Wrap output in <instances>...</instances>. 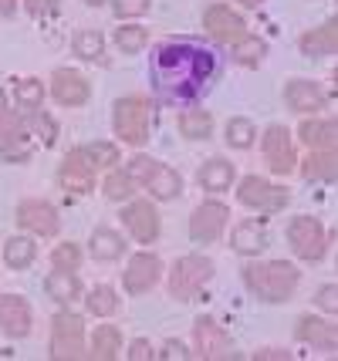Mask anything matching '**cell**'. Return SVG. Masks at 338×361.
I'll use <instances>...</instances> for the list:
<instances>
[{"label":"cell","mask_w":338,"mask_h":361,"mask_svg":"<svg viewBox=\"0 0 338 361\" xmlns=\"http://www.w3.org/2000/svg\"><path fill=\"white\" fill-rule=\"evenodd\" d=\"M152 88L162 102H179L190 105L210 88L217 75V58L213 51L196 41H166L152 54Z\"/></svg>","instance_id":"cell-1"},{"label":"cell","mask_w":338,"mask_h":361,"mask_svg":"<svg viewBox=\"0 0 338 361\" xmlns=\"http://www.w3.org/2000/svg\"><path fill=\"white\" fill-rule=\"evenodd\" d=\"M243 281H247V287L260 300L277 304V300H288L294 294L301 274H298V267H291L284 260H271V264H251V267L243 270Z\"/></svg>","instance_id":"cell-2"},{"label":"cell","mask_w":338,"mask_h":361,"mask_svg":"<svg viewBox=\"0 0 338 361\" xmlns=\"http://www.w3.org/2000/svg\"><path fill=\"white\" fill-rule=\"evenodd\" d=\"M149 126H152V109L145 98H119L115 105V135L129 145H143L149 139Z\"/></svg>","instance_id":"cell-3"},{"label":"cell","mask_w":338,"mask_h":361,"mask_svg":"<svg viewBox=\"0 0 338 361\" xmlns=\"http://www.w3.org/2000/svg\"><path fill=\"white\" fill-rule=\"evenodd\" d=\"M85 351V324H81L78 314H61L51 321V358L58 361H71V358H81Z\"/></svg>","instance_id":"cell-4"},{"label":"cell","mask_w":338,"mask_h":361,"mask_svg":"<svg viewBox=\"0 0 338 361\" xmlns=\"http://www.w3.org/2000/svg\"><path fill=\"white\" fill-rule=\"evenodd\" d=\"M210 277H213V264L207 257H183V260H176V267L169 274V290L179 300H193Z\"/></svg>","instance_id":"cell-5"},{"label":"cell","mask_w":338,"mask_h":361,"mask_svg":"<svg viewBox=\"0 0 338 361\" xmlns=\"http://www.w3.org/2000/svg\"><path fill=\"white\" fill-rule=\"evenodd\" d=\"M291 250L301 260H322L325 257V226L315 216H294L288 226Z\"/></svg>","instance_id":"cell-6"},{"label":"cell","mask_w":338,"mask_h":361,"mask_svg":"<svg viewBox=\"0 0 338 361\" xmlns=\"http://www.w3.org/2000/svg\"><path fill=\"white\" fill-rule=\"evenodd\" d=\"M237 196H241L243 206L264 209V213H277V209L288 206V189L271 186V183H264L260 176H247L241 183V189H237Z\"/></svg>","instance_id":"cell-7"},{"label":"cell","mask_w":338,"mask_h":361,"mask_svg":"<svg viewBox=\"0 0 338 361\" xmlns=\"http://www.w3.org/2000/svg\"><path fill=\"white\" fill-rule=\"evenodd\" d=\"M193 338H196V355L200 358H237V348L230 341V334H227L220 324H213L210 317H200L193 328Z\"/></svg>","instance_id":"cell-8"},{"label":"cell","mask_w":338,"mask_h":361,"mask_svg":"<svg viewBox=\"0 0 338 361\" xmlns=\"http://www.w3.org/2000/svg\"><path fill=\"white\" fill-rule=\"evenodd\" d=\"M264 156H267V162H271V169L277 176H288L291 169H294L298 156H294L291 132L284 126H271L267 132H264Z\"/></svg>","instance_id":"cell-9"},{"label":"cell","mask_w":338,"mask_h":361,"mask_svg":"<svg viewBox=\"0 0 338 361\" xmlns=\"http://www.w3.org/2000/svg\"><path fill=\"white\" fill-rule=\"evenodd\" d=\"M17 223L24 226V230H31V233H41V236H54L58 233V209L51 203H41V200H28V203L17 206Z\"/></svg>","instance_id":"cell-10"},{"label":"cell","mask_w":338,"mask_h":361,"mask_svg":"<svg viewBox=\"0 0 338 361\" xmlns=\"http://www.w3.org/2000/svg\"><path fill=\"white\" fill-rule=\"evenodd\" d=\"M159 257H152V253H135L129 260V270L122 274V283H126V290L129 294H145V290H152L156 281H159Z\"/></svg>","instance_id":"cell-11"},{"label":"cell","mask_w":338,"mask_h":361,"mask_svg":"<svg viewBox=\"0 0 338 361\" xmlns=\"http://www.w3.org/2000/svg\"><path fill=\"white\" fill-rule=\"evenodd\" d=\"M58 179H61V186H65L68 192H78V196H85V192L95 189V169L88 166V159L81 156V149H75V152L65 156Z\"/></svg>","instance_id":"cell-12"},{"label":"cell","mask_w":338,"mask_h":361,"mask_svg":"<svg viewBox=\"0 0 338 361\" xmlns=\"http://www.w3.org/2000/svg\"><path fill=\"white\" fill-rule=\"evenodd\" d=\"M0 331L11 338H24L31 331V307L28 300L17 294H4L0 298Z\"/></svg>","instance_id":"cell-13"},{"label":"cell","mask_w":338,"mask_h":361,"mask_svg":"<svg viewBox=\"0 0 338 361\" xmlns=\"http://www.w3.org/2000/svg\"><path fill=\"white\" fill-rule=\"evenodd\" d=\"M224 223H227V206L224 203H203L193 213V220H190V236H193L196 243H210V240L220 236Z\"/></svg>","instance_id":"cell-14"},{"label":"cell","mask_w":338,"mask_h":361,"mask_svg":"<svg viewBox=\"0 0 338 361\" xmlns=\"http://www.w3.org/2000/svg\"><path fill=\"white\" fill-rule=\"evenodd\" d=\"M203 24H207V31L217 37V41H227V44H234V41H241L243 34V20L230 7H224V4H213L207 14H203Z\"/></svg>","instance_id":"cell-15"},{"label":"cell","mask_w":338,"mask_h":361,"mask_svg":"<svg viewBox=\"0 0 338 361\" xmlns=\"http://www.w3.org/2000/svg\"><path fill=\"white\" fill-rule=\"evenodd\" d=\"M122 220L129 226V233L139 240V243H152L156 233H159V216L149 203H129L122 209Z\"/></svg>","instance_id":"cell-16"},{"label":"cell","mask_w":338,"mask_h":361,"mask_svg":"<svg viewBox=\"0 0 338 361\" xmlns=\"http://www.w3.org/2000/svg\"><path fill=\"white\" fill-rule=\"evenodd\" d=\"M51 94L61 105H85L88 102V81L81 78L78 71H71V68H58L54 78H51Z\"/></svg>","instance_id":"cell-17"},{"label":"cell","mask_w":338,"mask_h":361,"mask_svg":"<svg viewBox=\"0 0 338 361\" xmlns=\"http://www.w3.org/2000/svg\"><path fill=\"white\" fill-rule=\"evenodd\" d=\"M298 338L308 341L311 348H318V351H335V324H328L322 317H301Z\"/></svg>","instance_id":"cell-18"},{"label":"cell","mask_w":338,"mask_h":361,"mask_svg":"<svg viewBox=\"0 0 338 361\" xmlns=\"http://www.w3.org/2000/svg\"><path fill=\"white\" fill-rule=\"evenodd\" d=\"M288 105L294 111H318V109H325V92L315 81L294 78L288 85Z\"/></svg>","instance_id":"cell-19"},{"label":"cell","mask_w":338,"mask_h":361,"mask_svg":"<svg viewBox=\"0 0 338 361\" xmlns=\"http://www.w3.org/2000/svg\"><path fill=\"white\" fill-rule=\"evenodd\" d=\"M200 186L210 189V192H224V189H230V183H234V166L227 162V159H207L203 166H200Z\"/></svg>","instance_id":"cell-20"},{"label":"cell","mask_w":338,"mask_h":361,"mask_svg":"<svg viewBox=\"0 0 338 361\" xmlns=\"http://www.w3.org/2000/svg\"><path fill=\"white\" fill-rule=\"evenodd\" d=\"M156 200H176L179 192H183V179H179V173H173L169 166H159L156 162V169H152V176L143 183Z\"/></svg>","instance_id":"cell-21"},{"label":"cell","mask_w":338,"mask_h":361,"mask_svg":"<svg viewBox=\"0 0 338 361\" xmlns=\"http://www.w3.org/2000/svg\"><path fill=\"white\" fill-rule=\"evenodd\" d=\"M230 247L237 253H260L264 247H267V230L260 226V223H241L237 230H234V236H230Z\"/></svg>","instance_id":"cell-22"},{"label":"cell","mask_w":338,"mask_h":361,"mask_svg":"<svg viewBox=\"0 0 338 361\" xmlns=\"http://www.w3.org/2000/svg\"><path fill=\"white\" fill-rule=\"evenodd\" d=\"M301 51H305L308 58H328V54H335V20H328L325 27L305 34L301 37Z\"/></svg>","instance_id":"cell-23"},{"label":"cell","mask_w":338,"mask_h":361,"mask_svg":"<svg viewBox=\"0 0 338 361\" xmlns=\"http://www.w3.org/2000/svg\"><path fill=\"white\" fill-rule=\"evenodd\" d=\"M122 253H126V240L115 233V230L102 226V230L92 233V257L95 260H119Z\"/></svg>","instance_id":"cell-24"},{"label":"cell","mask_w":338,"mask_h":361,"mask_svg":"<svg viewBox=\"0 0 338 361\" xmlns=\"http://www.w3.org/2000/svg\"><path fill=\"white\" fill-rule=\"evenodd\" d=\"M48 294L54 300L68 304V300H75L81 294V281L71 274V270H54V274L48 277Z\"/></svg>","instance_id":"cell-25"},{"label":"cell","mask_w":338,"mask_h":361,"mask_svg":"<svg viewBox=\"0 0 338 361\" xmlns=\"http://www.w3.org/2000/svg\"><path fill=\"white\" fill-rule=\"evenodd\" d=\"M119 348H122V334L112 328V324H102L95 331V338H92V358L98 361H112L119 355Z\"/></svg>","instance_id":"cell-26"},{"label":"cell","mask_w":338,"mask_h":361,"mask_svg":"<svg viewBox=\"0 0 338 361\" xmlns=\"http://www.w3.org/2000/svg\"><path fill=\"white\" fill-rule=\"evenodd\" d=\"M301 142L311 149H328L335 142V122L332 118H318V122H305L301 126Z\"/></svg>","instance_id":"cell-27"},{"label":"cell","mask_w":338,"mask_h":361,"mask_svg":"<svg viewBox=\"0 0 338 361\" xmlns=\"http://www.w3.org/2000/svg\"><path fill=\"white\" fill-rule=\"evenodd\" d=\"M305 176L308 179L332 183V179H335V156H332L328 149H315V152L305 159Z\"/></svg>","instance_id":"cell-28"},{"label":"cell","mask_w":338,"mask_h":361,"mask_svg":"<svg viewBox=\"0 0 338 361\" xmlns=\"http://www.w3.org/2000/svg\"><path fill=\"white\" fill-rule=\"evenodd\" d=\"M179 132L186 135V139H210V132H213V118H210L207 111H186L183 118H179Z\"/></svg>","instance_id":"cell-29"},{"label":"cell","mask_w":338,"mask_h":361,"mask_svg":"<svg viewBox=\"0 0 338 361\" xmlns=\"http://www.w3.org/2000/svg\"><path fill=\"white\" fill-rule=\"evenodd\" d=\"M81 156L88 159L92 169H109V166L119 162V149H115L112 142H92V145L81 149Z\"/></svg>","instance_id":"cell-30"},{"label":"cell","mask_w":338,"mask_h":361,"mask_svg":"<svg viewBox=\"0 0 338 361\" xmlns=\"http://www.w3.org/2000/svg\"><path fill=\"white\" fill-rule=\"evenodd\" d=\"M4 257H7V264H11L14 270L31 267V260H34V243L28 240V236H14V240H7V250H4Z\"/></svg>","instance_id":"cell-31"},{"label":"cell","mask_w":338,"mask_h":361,"mask_svg":"<svg viewBox=\"0 0 338 361\" xmlns=\"http://www.w3.org/2000/svg\"><path fill=\"white\" fill-rule=\"evenodd\" d=\"M75 54L85 58V61H95L105 54V37L98 31H78L75 34Z\"/></svg>","instance_id":"cell-32"},{"label":"cell","mask_w":338,"mask_h":361,"mask_svg":"<svg viewBox=\"0 0 338 361\" xmlns=\"http://www.w3.org/2000/svg\"><path fill=\"white\" fill-rule=\"evenodd\" d=\"M14 98H17V105H20V109H41V102H44V85H41L37 78L17 81Z\"/></svg>","instance_id":"cell-33"},{"label":"cell","mask_w":338,"mask_h":361,"mask_svg":"<svg viewBox=\"0 0 338 361\" xmlns=\"http://www.w3.org/2000/svg\"><path fill=\"white\" fill-rule=\"evenodd\" d=\"M254 135H258L254 122H247V118H230V126H227V142H230L234 149H251V145H254Z\"/></svg>","instance_id":"cell-34"},{"label":"cell","mask_w":338,"mask_h":361,"mask_svg":"<svg viewBox=\"0 0 338 361\" xmlns=\"http://www.w3.org/2000/svg\"><path fill=\"white\" fill-rule=\"evenodd\" d=\"M264 51H267V47H264L260 37H247V34H243L241 41H234V58L241 64H258L260 58H264Z\"/></svg>","instance_id":"cell-35"},{"label":"cell","mask_w":338,"mask_h":361,"mask_svg":"<svg viewBox=\"0 0 338 361\" xmlns=\"http://www.w3.org/2000/svg\"><path fill=\"white\" fill-rule=\"evenodd\" d=\"M115 307H119V300H115L112 287H95V290L88 294V311L95 317H109Z\"/></svg>","instance_id":"cell-36"},{"label":"cell","mask_w":338,"mask_h":361,"mask_svg":"<svg viewBox=\"0 0 338 361\" xmlns=\"http://www.w3.org/2000/svg\"><path fill=\"white\" fill-rule=\"evenodd\" d=\"M145 41H149L145 27H119V34H115V44L122 47L126 54H135V51H143Z\"/></svg>","instance_id":"cell-37"},{"label":"cell","mask_w":338,"mask_h":361,"mask_svg":"<svg viewBox=\"0 0 338 361\" xmlns=\"http://www.w3.org/2000/svg\"><path fill=\"white\" fill-rule=\"evenodd\" d=\"M51 264H54V270H78L81 250L75 247V243H58L54 253H51Z\"/></svg>","instance_id":"cell-38"},{"label":"cell","mask_w":338,"mask_h":361,"mask_svg":"<svg viewBox=\"0 0 338 361\" xmlns=\"http://www.w3.org/2000/svg\"><path fill=\"white\" fill-rule=\"evenodd\" d=\"M132 186H135V183H132L126 173H112L105 179V196H109V200H129L132 192H135Z\"/></svg>","instance_id":"cell-39"},{"label":"cell","mask_w":338,"mask_h":361,"mask_svg":"<svg viewBox=\"0 0 338 361\" xmlns=\"http://www.w3.org/2000/svg\"><path fill=\"white\" fill-rule=\"evenodd\" d=\"M152 169H156V159L135 156V159H129V169H126V176H129L132 183H145V179L152 176Z\"/></svg>","instance_id":"cell-40"},{"label":"cell","mask_w":338,"mask_h":361,"mask_svg":"<svg viewBox=\"0 0 338 361\" xmlns=\"http://www.w3.org/2000/svg\"><path fill=\"white\" fill-rule=\"evenodd\" d=\"M152 0H115V14L119 17H143Z\"/></svg>","instance_id":"cell-41"},{"label":"cell","mask_w":338,"mask_h":361,"mask_svg":"<svg viewBox=\"0 0 338 361\" xmlns=\"http://www.w3.org/2000/svg\"><path fill=\"white\" fill-rule=\"evenodd\" d=\"M58 4H61V0H24V7H28L31 14H37V17L54 14V11H58Z\"/></svg>","instance_id":"cell-42"},{"label":"cell","mask_w":338,"mask_h":361,"mask_svg":"<svg viewBox=\"0 0 338 361\" xmlns=\"http://www.w3.org/2000/svg\"><path fill=\"white\" fill-rule=\"evenodd\" d=\"M129 358L132 361H149V358H156V351L149 348V341H143V338H139V341H132V345H129Z\"/></svg>","instance_id":"cell-43"},{"label":"cell","mask_w":338,"mask_h":361,"mask_svg":"<svg viewBox=\"0 0 338 361\" xmlns=\"http://www.w3.org/2000/svg\"><path fill=\"white\" fill-rule=\"evenodd\" d=\"M335 294H338V290H335V283H325L322 290H318V298H315V300H318V304H322L325 311H335V307H338Z\"/></svg>","instance_id":"cell-44"},{"label":"cell","mask_w":338,"mask_h":361,"mask_svg":"<svg viewBox=\"0 0 338 361\" xmlns=\"http://www.w3.org/2000/svg\"><path fill=\"white\" fill-rule=\"evenodd\" d=\"M162 358H169V361H186L190 358V351H186V345H179V341H166V348H162Z\"/></svg>","instance_id":"cell-45"},{"label":"cell","mask_w":338,"mask_h":361,"mask_svg":"<svg viewBox=\"0 0 338 361\" xmlns=\"http://www.w3.org/2000/svg\"><path fill=\"white\" fill-rule=\"evenodd\" d=\"M37 132H41V139L48 142V145H51L54 139H58V135H54V132H58V126L51 122L48 115H37Z\"/></svg>","instance_id":"cell-46"},{"label":"cell","mask_w":338,"mask_h":361,"mask_svg":"<svg viewBox=\"0 0 338 361\" xmlns=\"http://www.w3.org/2000/svg\"><path fill=\"white\" fill-rule=\"evenodd\" d=\"M258 358L264 361V358H291L288 351H277V348H267V351H258Z\"/></svg>","instance_id":"cell-47"},{"label":"cell","mask_w":338,"mask_h":361,"mask_svg":"<svg viewBox=\"0 0 338 361\" xmlns=\"http://www.w3.org/2000/svg\"><path fill=\"white\" fill-rule=\"evenodd\" d=\"M17 7V0H0V14H11Z\"/></svg>","instance_id":"cell-48"},{"label":"cell","mask_w":338,"mask_h":361,"mask_svg":"<svg viewBox=\"0 0 338 361\" xmlns=\"http://www.w3.org/2000/svg\"><path fill=\"white\" fill-rule=\"evenodd\" d=\"M4 111H7V98H4V92H0V118H4Z\"/></svg>","instance_id":"cell-49"},{"label":"cell","mask_w":338,"mask_h":361,"mask_svg":"<svg viewBox=\"0 0 338 361\" xmlns=\"http://www.w3.org/2000/svg\"><path fill=\"white\" fill-rule=\"evenodd\" d=\"M241 4H247V7H258L260 0H241Z\"/></svg>","instance_id":"cell-50"},{"label":"cell","mask_w":338,"mask_h":361,"mask_svg":"<svg viewBox=\"0 0 338 361\" xmlns=\"http://www.w3.org/2000/svg\"><path fill=\"white\" fill-rule=\"evenodd\" d=\"M85 4H105V0H85Z\"/></svg>","instance_id":"cell-51"}]
</instances>
